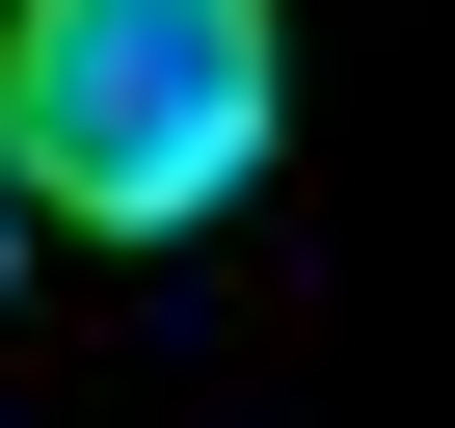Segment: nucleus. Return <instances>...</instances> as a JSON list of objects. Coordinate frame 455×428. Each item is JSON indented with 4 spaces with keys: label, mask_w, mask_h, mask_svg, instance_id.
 <instances>
[{
    "label": "nucleus",
    "mask_w": 455,
    "mask_h": 428,
    "mask_svg": "<svg viewBox=\"0 0 455 428\" xmlns=\"http://www.w3.org/2000/svg\"><path fill=\"white\" fill-rule=\"evenodd\" d=\"M268 107H295L268 0H0V161H28V214H81V242L242 214Z\"/></svg>",
    "instance_id": "obj_1"
},
{
    "label": "nucleus",
    "mask_w": 455,
    "mask_h": 428,
    "mask_svg": "<svg viewBox=\"0 0 455 428\" xmlns=\"http://www.w3.org/2000/svg\"><path fill=\"white\" fill-rule=\"evenodd\" d=\"M28 242H54V214H28V161H0V268H28Z\"/></svg>",
    "instance_id": "obj_2"
}]
</instances>
